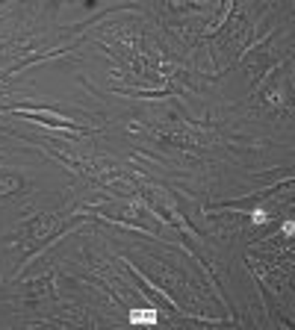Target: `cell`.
<instances>
[{"label": "cell", "instance_id": "cell-1", "mask_svg": "<svg viewBox=\"0 0 295 330\" xmlns=\"http://www.w3.org/2000/svg\"><path fill=\"white\" fill-rule=\"evenodd\" d=\"M157 322V310L148 307V310H133L130 313V325H154Z\"/></svg>", "mask_w": 295, "mask_h": 330}]
</instances>
